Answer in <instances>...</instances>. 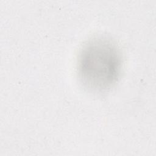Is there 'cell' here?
I'll list each match as a JSON object with an SVG mask.
<instances>
[{"mask_svg": "<svg viewBox=\"0 0 156 156\" xmlns=\"http://www.w3.org/2000/svg\"><path fill=\"white\" fill-rule=\"evenodd\" d=\"M122 66L120 49L106 37H97L88 41L78 56L80 81L93 92H104L112 88L120 77Z\"/></svg>", "mask_w": 156, "mask_h": 156, "instance_id": "1", "label": "cell"}]
</instances>
